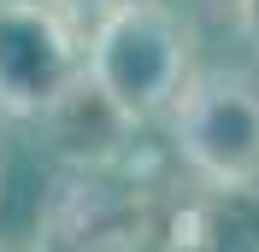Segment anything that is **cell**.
<instances>
[{
  "mask_svg": "<svg viewBox=\"0 0 259 252\" xmlns=\"http://www.w3.org/2000/svg\"><path fill=\"white\" fill-rule=\"evenodd\" d=\"M230 24L242 35V47L259 59V0H230Z\"/></svg>",
  "mask_w": 259,
  "mask_h": 252,
  "instance_id": "52a82bcc",
  "label": "cell"
},
{
  "mask_svg": "<svg viewBox=\"0 0 259 252\" xmlns=\"http://www.w3.org/2000/svg\"><path fill=\"white\" fill-rule=\"evenodd\" d=\"M194 71V35L165 0H136L82 35V82L124 129L165 117Z\"/></svg>",
  "mask_w": 259,
  "mask_h": 252,
  "instance_id": "6da1fadb",
  "label": "cell"
},
{
  "mask_svg": "<svg viewBox=\"0 0 259 252\" xmlns=\"http://www.w3.org/2000/svg\"><path fill=\"white\" fill-rule=\"evenodd\" d=\"M165 188L136 158H65L35 211V252H147Z\"/></svg>",
  "mask_w": 259,
  "mask_h": 252,
  "instance_id": "7a4b0ae2",
  "label": "cell"
},
{
  "mask_svg": "<svg viewBox=\"0 0 259 252\" xmlns=\"http://www.w3.org/2000/svg\"><path fill=\"white\" fill-rule=\"evenodd\" d=\"M48 6H53V12H59V18H65V24H71L77 35H89L100 18L124 12V6H136V0H48Z\"/></svg>",
  "mask_w": 259,
  "mask_h": 252,
  "instance_id": "8992f818",
  "label": "cell"
},
{
  "mask_svg": "<svg viewBox=\"0 0 259 252\" xmlns=\"http://www.w3.org/2000/svg\"><path fill=\"white\" fill-rule=\"evenodd\" d=\"M82 77V35L48 0H0V117H48Z\"/></svg>",
  "mask_w": 259,
  "mask_h": 252,
  "instance_id": "277c9868",
  "label": "cell"
},
{
  "mask_svg": "<svg viewBox=\"0 0 259 252\" xmlns=\"http://www.w3.org/2000/svg\"><path fill=\"white\" fill-rule=\"evenodd\" d=\"M165 135L189 182L206 188L259 182V71L242 65L189 71L177 100L165 106Z\"/></svg>",
  "mask_w": 259,
  "mask_h": 252,
  "instance_id": "3957f363",
  "label": "cell"
},
{
  "mask_svg": "<svg viewBox=\"0 0 259 252\" xmlns=\"http://www.w3.org/2000/svg\"><path fill=\"white\" fill-rule=\"evenodd\" d=\"M147 252H259V182H189L183 194H165Z\"/></svg>",
  "mask_w": 259,
  "mask_h": 252,
  "instance_id": "5b68a950",
  "label": "cell"
}]
</instances>
